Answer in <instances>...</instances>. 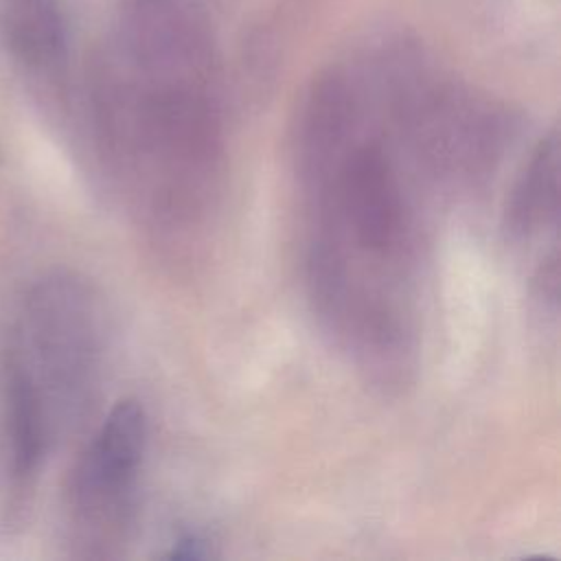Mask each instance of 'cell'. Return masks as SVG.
I'll return each mask as SVG.
<instances>
[{
    "label": "cell",
    "instance_id": "obj_3",
    "mask_svg": "<svg viewBox=\"0 0 561 561\" xmlns=\"http://www.w3.org/2000/svg\"><path fill=\"white\" fill-rule=\"evenodd\" d=\"M145 443L147 416L142 405L134 399L118 401L103 419L75 473V508L85 526L114 530L123 524Z\"/></svg>",
    "mask_w": 561,
    "mask_h": 561
},
{
    "label": "cell",
    "instance_id": "obj_5",
    "mask_svg": "<svg viewBox=\"0 0 561 561\" xmlns=\"http://www.w3.org/2000/svg\"><path fill=\"white\" fill-rule=\"evenodd\" d=\"M535 289L541 300L550 302V307H557V298H559V252H557V248H552L550 254L543 256V261L539 263V267L535 272Z\"/></svg>",
    "mask_w": 561,
    "mask_h": 561
},
{
    "label": "cell",
    "instance_id": "obj_6",
    "mask_svg": "<svg viewBox=\"0 0 561 561\" xmlns=\"http://www.w3.org/2000/svg\"><path fill=\"white\" fill-rule=\"evenodd\" d=\"M208 543L204 539H199L197 535H186L182 539H178L173 543V548L164 554L167 559H184V561H193V559H204L208 557Z\"/></svg>",
    "mask_w": 561,
    "mask_h": 561
},
{
    "label": "cell",
    "instance_id": "obj_1",
    "mask_svg": "<svg viewBox=\"0 0 561 561\" xmlns=\"http://www.w3.org/2000/svg\"><path fill=\"white\" fill-rule=\"evenodd\" d=\"M99 357V318L92 294L72 276L46 278L26 300L20 344L11 357L35 388L46 414L75 405L90 388Z\"/></svg>",
    "mask_w": 561,
    "mask_h": 561
},
{
    "label": "cell",
    "instance_id": "obj_2",
    "mask_svg": "<svg viewBox=\"0 0 561 561\" xmlns=\"http://www.w3.org/2000/svg\"><path fill=\"white\" fill-rule=\"evenodd\" d=\"M316 184L324 230L344 224L351 239L370 256H392L405 230L397 173L379 142H362L342 151Z\"/></svg>",
    "mask_w": 561,
    "mask_h": 561
},
{
    "label": "cell",
    "instance_id": "obj_4",
    "mask_svg": "<svg viewBox=\"0 0 561 561\" xmlns=\"http://www.w3.org/2000/svg\"><path fill=\"white\" fill-rule=\"evenodd\" d=\"M559 213V136H543L524 171L515 180L504 210V226L513 237L528 239Z\"/></svg>",
    "mask_w": 561,
    "mask_h": 561
}]
</instances>
